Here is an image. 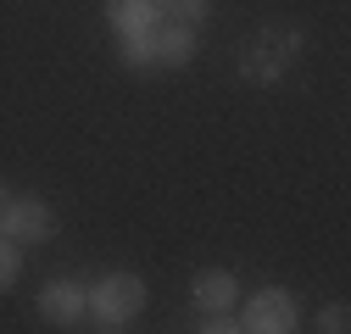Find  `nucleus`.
<instances>
[{
    "mask_svg": "<svg viewBox=\"0 0 351 334\" xmlns=\"http://www.w3.org/2000/svg\"><path fill=\"white\" fill-rule=\"evenodd\" d=\"M195 329H201V334H240V318H234V312H201Z\"/></svg>",
    "mask_w": 351,
    "mask_h": 334,
    "instance_id": "obj_12",
    "label": "nucleus"
},
{
    "mask_svg": "<svg viewBox=\"0 0 351 334\" xmlns=\"http://www.w3.org/2000/svg\"><path fill=\"white\" fill-rule=\"evenodd\" d=\"M346 329H351V307L346 301H329L318 312V334H346Z\"/></svg>",
    "mask_w": 351,
    "mask_h": 334,
    "instance_id": "obj_11",
    "label": "nucleus"
},
{
    "mask_svg": "<svg viewBox=\"0 0 351 334\" xmlns=\"http://www.w3.org/2000/svg\"><path fill=\"white\" fill-rule=\"evenodd\" d=\"M39 318L51 329H84L90 323V284L84 279H51L39 290Z\"/></svg>",
    "mask_w": 351,
    "mask_h": 334,
    "instance_id": "obj_5",
    "label": "nucleus"
},
{
    "mask_svg": "<svg viewBox=\"0 0 351 334\" xmlns=\"http://www.w3.org/2000/svg\"><path fill=\"white\" fill-rule=\"evenodd\" d=\"M195 51H201V34H195V23L162 17V23L151 28V67H156V73H184V67L195 62Z\"/></svg>",
    "mask_w": 351,
    "mask_h": 334,
    "instance_id": "obj_6",
    "label": "nucleus"
},
{
    "mask_svg": "<svg viewBox=\"0 0 351 334\" xmlns=\"http://www.w3.org/2000/svg\"><path fill=\"white\" fill-rule=\"evenodd\" d=\"M156 12H162V17H179V23H195V28H201V23L212 17V0H156Z\"/></svg>",
    "mask_w": 351,
    "mask_h": 334,
    "instance_id": "obj_10",
    "label": "nucleus"
},
{
    "mask_svg": "<svg viewBox=\"0 0 351 334\" xmlns=\"http://www.w3.org/2000/svg\"><path fill=\"white\" fill-rule=\"evenodd\" d=\"M0 234L17 240L23 250L45 245V240H56V206L39 201V195H6V206H0Z\"/></svg>",
    "mask_w": 351,
    "mask_h": 334,
    "instance_id": "obj_4",
    "label": "nucleus"
},
{
    "mask_svg": "<svg viewBox=\"0 0 351 334\" xmlns=\"http://www.w3.org/2000/svg\"><path fill=\"white\" fill-rule=\"evenodd\" d=\"M145 307H151V284L140 273H128V268H112V273H101L90 284V323L101 334H123Z\"/></svg>",
    "mask_w": 351,
    "mask_h": 334,
    "instance_id": "obj_1",
    "label": "nucleus"
},
{
    "mask_svg": "<svg viewBox=\"0 0 351 334\" xmlns=\"http://www.w3.org/2000/svg\"><path fill=\"white\" fill-rule=\"evenodd\" d=\"M6 195H12V184H6V179H0V206H6Z\"/></svg>",
    "mask_w": 351,
    "mask_h": 334,
    "instance_id": "obj_13",
    "label": "nucleus"
},
{
    "mask_svg": "<svg viewBox=\"0 0 351 334\" xmlns=\"http://www.w3.org/2000/svg\"><path fill=\"white\" fill-rule=\"evenodd\" d=\"M17 279H23V245L0 234V296H12Z\"/></svg>",
    "mask_w": 351,
    "mask_h": 334,
    "instance_id": "obj_9",
    "label": "nucleus"
},
{
    "mask_svg": "<svg viewBox=\"0 0 351 334\" xmlns=\"http://www.w3.org/2000/svg\"><path fill=\"white\" fill-rule=\"evenodd\" d=\"M301 51H306V34H301V28H279V34L268 28V34H256L251 45L240 51V78L256 84V90H274V84L285 78V67H290Z\"/></svg>",
    "mask_w": 351,
    "mask_h": 334,
    "instance_id": "obj_2",
    "label": "nucleus"
},
{
    "mask_svg": "<svg viewBox=\"0 0 351 334\" xmlns=\"http://www.w3.org/2000/svg\"><path fill=\"white\" fill-rule=\"evenodd\" d=\"M234 318H240V334H295L301 329V307H295V296H290L285 284L251 290Z\"/></svg>",
    "mask_w": 351,
    "mask_h": 334,
    "instance_id": "obj_3",
    "label": "nucleus"
},
{
    "mask_svg": "<svg viewBox=\"0 0 351 334\" xmlns=\"http://www.w3.org/2000/svg\"><path fill=\"white\" fill-rule=\"evenodd\" d=\"M190 301H195V312H234V307H240V279H234V268H201V273L190 279Z\"/></svg>",
    "mask_w": 351,
    "mask_h": 334,
    "instance_id": "obj_7",
    "label": "nucleus"
},
{
    "mask_svg": "<svg viewBox=\"0 0 351 334\" xmlns=\"http://www.w3.org/2000/svg\"><path fill=\"white\" fill-rule=\"evenodd\" d=\"M156 23H162L156 0H106V28H112L117 39L145 34V28H156Z\"/></svg>",
    "mask_w": 351,
    "mask_h": 334,
    "instance_id": "obj_8",
    "label": "nucleus"
}]
</instances>
